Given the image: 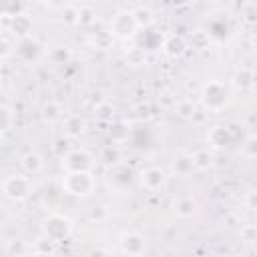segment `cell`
I'll return each instance as SVG.
<instances>
[{"mask_svg":"<svg viewBox=\"0 0 257 257\" xmlns=\"http://www.w3.org/2000/svg\"><path fill=\"white\" fill-rule=\"evenodd\" d=\"M62 187L68 195L88 197L94 191V177L90 175V171H68L62 179Z\"/></svg>","mask_w":257,"mask_h":257,"instance_id":"6da1fadb","label":"cell"},{"mask_svg":"<svg viewBox=\"0 0 257 257\" xmlns=\"http://www.w3.org/2000/svg\"><path fill=\"white\" fill-rule=\"evenodd\" d=\"M42 229H44V235L52 243H58V241H64V239L70 237V233H72V221L68 217H64V215L54 213V215H50L44 221Z\"/></svg>","mask_w":257,"mask_h":257,"instance_id":"7a4b0ae2","label":"cell"},{"mask_svg":"<svg viewBox=\"0 0 257 257\" xmlns=\"http://www.w3.org/2000/svg\"><path fill=\"white\" fill-rule=\"evenodd\" d=\"M2 191L12 201H24L30 195L32 185H30V179L28 177H24V175H12V177H8L2 183Z\"/></svg>","mask_w":257,"mask_h":257,"instance_id":"3957f363","label":"cell"},{"mask_svg":"<svg viewBox=\"0 0 257 257\" xmlns=\"http://www.w3.org/2000/svg\"><path fill=\"white\" fill-rule=\"evenodd\" d=\"M203 102L207 108H221L227 102V88L221 82H209L203 86Z\"/></svg>","mask_w":257,"mask_h":257,"instance_id":"277c9868","label":"cell"},{"mask_svg":"<svg viewBox=\"0 0 257 257\" xmlns=\"http://www.w3.org/2000/svg\"><path fill=\"white\" fill-rule=\"evenodd\" d=\"M62 165L66 167V171H90L92 165H94V159H92V155H90L88 151H84V149H74V151H70V153L64 157Z\"/></svg>","mask_w":257,"mask_h":257,"instance_id":"5b68a950","label":"cell"},{"mask_svg":"<svg viewBox=\"0 0 257 257\" xmlns=\"http://www.w3.org/2000/svg\"><path fill=\"white\" fill-rule=\"evenodd\" d=\"M165 183H167V175H165L163 169H159V167H147V169L141 171V185H143V189H147V191H159V189L165 187Z\"/></svg>","mask_w":257,"mask_h":257,"instance_id":"8992f818","label":"cell"},{"mask_svg":"<svg viewBox=\"0 0 257 257\" xmlns=\"http://www.w3.org/2000/svg\"><path fill=\"white\" fill-rule=\"evenodd\" d=\"M112 28V34L120 36V38H126V36H133L135 30H137V22H135V16L133 12H118L110 24Z\"/></svg>","mask_w":257,"mask_h":257,"instance_id":"52a82bcc","label":"cell"},{"mask_svg":"<svg viewBox=\"0 0 257 257\" xmlns=\"http://www.w3.org/2000/svg\"><path fill=\"white\" fill-rule=\"evenodd\" d=\"M173 213L177 217H191L195 213V201L191 197H177L173 201Z\"/></svg>","mask_w":257,"mask_h":257,"instance_id":"ba28073f","label":"cell"},{"mask_svg":"<svg viewBox=\"0 0 257 257\" xmlns=\"http://www.w3.org/2000/svg\"><path fill=\"white\" fill-rule=\"evenodd\" d=\"M120 249H122L124 253H143V249H145V241H143L141 235L128 233V235L122 237V241H120Z\"/></svg>","mask_w":257,"mask_h":257,"instance_id":"9c48e42d","label":"cell"},{"mask_svg":"<svg viewBox=\"0 0 257 257\" xmlns=\"http://www.w3.org/2000/svg\"><path fill=\"white\" fill-rule=\"evenodd\" d=\"M22 167H24V171H26V173L36 175V173H40V171H42L44 161H42V157H40L38 153H26V155L22 157Z\"/></svg>","mask_w":257,"mask_h":257,"instance_id":"30bf717a","label":"cell"},{"mask_svg":"<svg viewBox=\"0 0 257 257\" xmlns=\"http://www.w3.org/2000/svg\"><path fill=\"white\" fill-rule=\"evenodd\" d=\"M195 169V159L191 155H181L179 159H175V171L181 175H187L189 171Z\"/></svg>","mask_w":257,"mask_h":257,"instance_id":"8fae6325","label":"cell"},{"mask_svg":"<svg viewBox=\"0 0 257 257\" xmlns=\"http://www.w3.org/2000/svg\"><path fill=\"white\" fill-rule=\"evenodd\" d=\"M183 50H185V42H183V38L173 36L169 42H165V52H167L169 56H179Z\"/></svg>","mask_w":257,"mask_h":257,"instance_id":"7c38bea8","label":"cell"},{"mask_svg":"<svg viewBox=\"0 0 257 257\" xmlns=\"http://www.w3.org/2000/svg\"><path fill=\"white\" fill-rule=\"evenodd\" d=\"M133 16H135L137 26H151V24H153V14H151V10H147V8H137V10L133 12Z\"/></svg>","mask_w":257,"mask_h":257,"instance_id":"4fadbf2b","label":"cell"},{"mask_svg":"<svg viewBox=\"0 0 257 257\" xmlns=\"http://www.w3.org/2000/svg\"><path fill=\"white\" fill-rule=\"evenodd\" d=\"M12 122H14L12 110H10L8 106L0 104V133H2V131H8V128L12 126Z\"/></svg>","mask_w":257,"mask_h":257,"instance_id":"5bb4252c","label":"cell"},{"mask_svg":"<svg viewBox=\"0 0 257 257\" xmlns=\"http://www.w3.org/2000/svg\"><path fill=\"white\" fill-rule=\"evenodd\" d=\"M42 116L46 118V120H58L60 116H62V112H60V106L58 104H54V102H48L44 108H42Z\"/></svg>","mask_w":257,"mask_h":257,"instance_id":"9a60e30c","label":"cell"},{"mask_svg":"<svg viewBox=\"0 0 257 257\" xmlns=\"http://www.w3.org/2000/svg\"><path fill=\"white\" fill-rule=\"evenodd\" d=\"M209 139H211V143H213L215 147H225V141H227V133H225V128H223V126H215V128L211 131Z\"/></svg>","mask_w":257,"mask_h":257,"instance_id":"2e32d148","label":"cell"},{"mask_svg":"<svg viewBox=\"0 0 257 257\" xmlns=\"http://www.w3.org/2000/svg\"><path fill=\"white\" fill-rule=\"evenodd\" d=\"M12 42H8L6 38H0V56H8V54H12Z\"/></svg>","mask_w":257,"mask_h":257,"instance_id":"e0dca14e","label":"cell"}]
</instances>
